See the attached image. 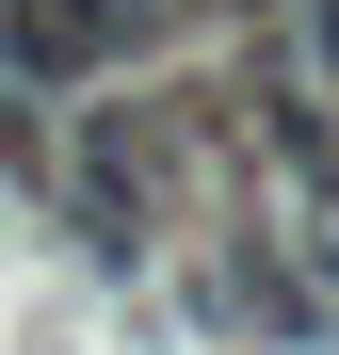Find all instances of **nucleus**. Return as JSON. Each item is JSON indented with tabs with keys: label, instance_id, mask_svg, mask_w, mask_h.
<instances>
[{
	"label": "nucleus",
	"instance_id": "f257e3e1",
	"mask_svg": "<svg viewBox=\"0 0 339 355\" xmlns=\"http://www.w3.org/2000/svg\"><path fill=\"white\" fill-rule=\"evenodd\" d=\"M162 17H178V0H0V81L65 97V81H97V65H130Z\"/></svg>",
	"mask_w": 339,
	"mask_h": 355
},
{
	"label": "nucleus",
	"instance_id": "f03ea898",
	"mask_svg": "<svg viewBox=\"0 0 339 355\" xmlns=\"http://www.w3.org/2000/svg\"><path fill=\"white\" fill-rule=\"evenodd\" d=\"M0 162H49V97L33 81H0Z\"/></svg>",
	"mask_w": 339,
	"mask_h": 355
}]
</instances>
